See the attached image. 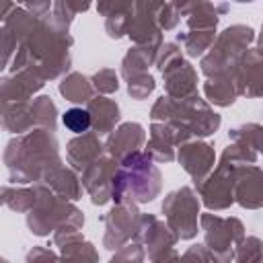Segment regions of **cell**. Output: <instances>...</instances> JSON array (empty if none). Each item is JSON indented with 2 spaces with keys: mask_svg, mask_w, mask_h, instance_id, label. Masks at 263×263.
<instances>
[{
  "mask_svg": "<svg viewBox=\"0 0 263 263\" xmlns=\"http://www.w3.org/2000/svg\"><path fill=\"white\" fill-rule=\"evenodd\" d=\"M236 2H253V0H236Z\"/></svg>",
  "mask_w": 263,
  "mask_h": 263,
  "instance_id": "7a4b0ae2",
  "label": "cell"
},
{
  "mask_svg": "<svg viewBox=\"0 0 263 263\" xmlns=\"http://www.w3.org/2000/svg\"><path fill=\"white\" fill-rule=\"evenodd\" d=\"M64 125H66L70 132L80 134V132L88 129V125H90V115H88V111H84V109H70V111L64 115Z\"/></svg>",
  "mask_w": 263,
  "mask_h": 263,
  "instance_id": "6da1fadb",
  "label": "cell"
}]
</instances>
